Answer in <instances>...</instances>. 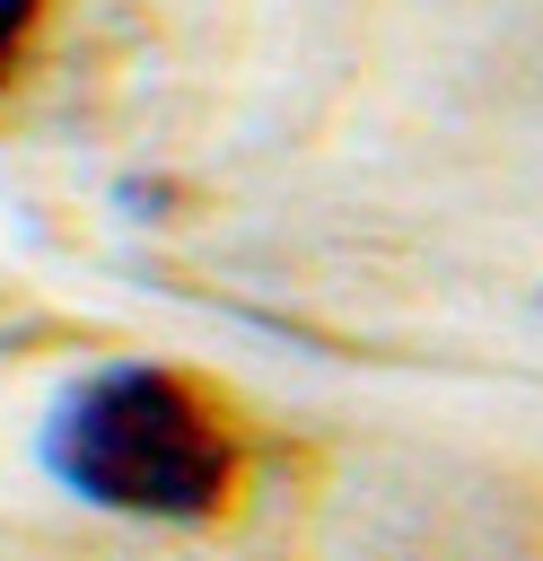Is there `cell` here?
Here are the masks:
<instances>
[{
	"label": "cell",
	"instance_id": "obj_1",
	"mask_svg": "<svg viewBox=\"0 0 543 561\" xmlns=\"http://www.w3.org/2000/svg\"><path fill=\"white\" fill-rule=\"evenodd\" d=\"M44 465L88 508L158 517V526L219 517V500L236 482V447H228L219 412L175 368H140V359L96 368L53 403Z\"/></svg>",
	"mask_w": 543,
	"mask_h": 561
},
{
	"label": "cell",
	"instance_id": "obj_2",
	"mask_svg": "<svg viewBox=\"0 0 543 561\" xmlns=\"http://www.w3.org/2000/svg\"><path fill=\"white\" fill-rule=\"evenodd\" d=\"M35 9H44V0H0V79H9V61H18V44H26Z\"/></svg>",
	"mask_w": 543,
	"mask_h": 561
}]
</instances>
